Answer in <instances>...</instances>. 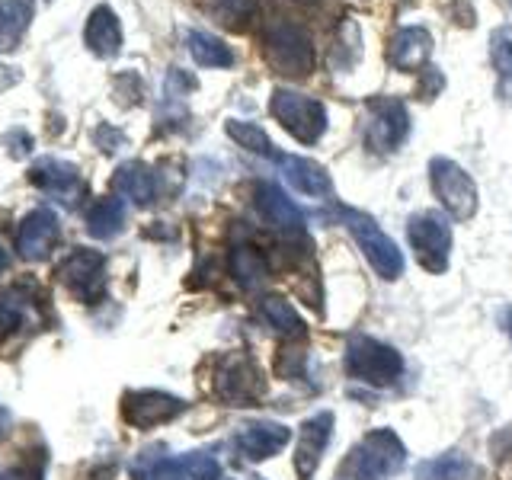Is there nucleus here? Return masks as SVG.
<instances>
[{
    "mask_svg": "<svg viewBox=\"0 0 512 480\" xmlns=\"http://www.w3.org/2000/svg\"><path fill=\"white\" fill-rule=\"evenodd\" d=\"M183 468L189 474V480H228L221 474V464L215 455H208V452H192L183 458Z\"/></svg>",
    "mask_w": 512,
    "mask_h": 480,
    "instance_id": "30",
    "label": "nucleus"
},
{
    "mask_svg": "<svg viewBox=\"0 0 512 480\" xmlns=\"http://www.w3.org/2000/svg\"><path fill=\"white\" fill-rule=\"evenodd\" d=\"M112 189L119 196L132 199L135 205H151L157 199V173L148 164H141V160H128L112 176Z\"/></svg>",
    "mask_w": 512,
    "mask_h": 480,
    "instance_id": "19",
    "label": "nucleus"
},
{
    "mask_svg": "<svg viewBox=\"0 0 512 480\" xmlns=\"http://www.w3.org/2000/svg\"><path fill=\"white\" fill-rule=\"evenodd\" d=\"M407 237L416 253V263L426 272H442L448 269V253H452V228L439 212H420L407 221Z\"/></svg>",
    "mask_w": 512,
    "mask_h": 480,
    "instance_id": "8",
    "label": "nucleus"
},
{
    "mask_svg": "<svg viewBox=\"0 0 512 480\" xmlns=\"http://www.w3.org/2000/svg\"><path fill=\"white\" fill-rule=\"evenodd\" d=\"M282 167H285V180L292 183L301 196H330L333 192V180H330V173L314 164V160L308 157H282Z\"/></svg>",
    "mask_w": 512,
    "mask_h": 480,
    "instance_id": "20",
    "label": "nucleus"
},
{
    "mask_svg": "<svg viewBox=\"0 0 512 480\" xmlns=\"http://www.w3.org/2000/svg\"><path fill=\"white\" fill-rule=\"evenodd\" d=\"M432 55V36L423 26H404L394 32L388 45V61L404 74H420V68Z\"/></svg>",
    "mask_w": 512,
    "mask_h": 480,
    "instance_id": "17",
    "label": "nucleus"
},
{
    "mask_svg": "<svg viewBox=\"0 0 512 480\" xmlns=\"http://www.w3.org/2000/svg\"><path fill=\"white\" fill-rule=\"evenodd\" d=\"M263 52L266 61L276 68L279 74H292L304 77L314 71V39L311 32L292 23V20H272L263 32Z\"/></svg>",
    "mask_w": 512,
    "mask_h": 480,
    "instance_id": "1",
    "label": "nucleus"
},
{
    "mask_svg": "<svg viewBox=\"0 0 512 480\" xmlns=\"http://www.w3.org/2000/svg\"><path fill=\"white\" fill-rule=\"evenodd\" d=\"M490 452L496 455V461H512V426L490 436Z\"/></svg>",
    "mask_w": 512,
    "mask_h": 480,
    "instance_id": "33",
    "label": "nucleus"
},
{
    "mask_svg": "<svg viewBox=\"0 0 512 480\" xmlns=\"http://www.w3.org/2000/svg\"><path fill=\"white\" fill-rule=\"evenodd\" d=\"M186 48H189V55L196 58V64H202V68H231V64H234L231 45H224L218 36H212V32H199V29L189 32Z\"/></svg>",
    "mask_w": 512,
    "mask_h": 480,
    "instance_id": "24",
    "label": "nucleus"
},
{
    "mask_svg": "<svg viewBox=\"0 0 512 480\" xmlns=\"http://www.w3.org/2000/svg\"><path fill=\"white\" fill-rule=\"evenodd\" d=\"M32 23V0H0V52H16Z\"/></svg>",
    "mask_w": 512,
    "mask_h": 480,
    "instance_id": "21",
    "label": "nucleus"
},
{
    "mask_svg": "<svg viewBox=\"0 0 512 480\" xmlns=\"http://www.w3.org/2000/svg\"><path fill=\"white\" fill-rule=\"evenodd\" d=\"M125 228V202L116 196H106L96 202L87 212V231L100 240H112L116 234H122Z\"/></svg>",
    "mask_w": 512,
    "mask_h": 480,
    "instance_id": "23",
    "label": "nucleus"
},
{
    "mask_svg": "<svg viewBox=\"0 0 512 480\" xmlns=\"http://www.w3.org/2000/svg\"><path fill=\"white\" fill-rule=\"evenodd\" d=\"M269 112H272V119L301 144H314L327 132V109H324V103L314 100L308 93H298L288 87L272 90Z\"/></svg>",
    "mask_w": 512,
    "mask_h": 480,
    "instance_id": "4",
    "label": "nucleus"
},
{
    "mask_svg": "<svg viewBox=\"0 0 512 480\" xmlns=\"http://www.w3.org/2000/svg\"><path fill=\"white\" fill-rule=\"evenodd\" d=\"M407 461V448L391 429H372L356 452V480H388Z\"/></svg>",
    "mask_w": 512,
    "mask_h": 480,
    "instance_id": "9",
    "label": "nucleus"
},
{
    "mask_svg": "<svg viewBox=\"0 0 512 480\" xmlns=\"http://www.w3.org/2000/svg\"><path fill=\"white\" fill-rule=\"evenodd\" d=\"M253 480H263V477H253Z\"/></svg>",
    "mask_w": 512,
    "mask_h": 480,
    "instance_id": "40",
    "label": "nucleus"
},
{
    "mask_svg": "<svg viewBox=\"0 0 512 480\" xmlns=\"http://www.w3.org/2000/svg\"><path fill=\"white\" fill-rule=\"evenodd\" d=\"M336 212H340L346 231L356 237L359 250L365 253V260L372 263V269L381 279L404 276V253H400L394 240L378 228V221L372 215H365L359 208H349V205H340Z\"/></svg>",
    "mask_w": 512,
    "mask_h": 480,
    "instance_id": "3",
    "label": "nucleus"
},
{
    "mask_svg": "<svg viewBox=\"0 0 512 480\" xmlns=\"http://www.w3.org/2000/svg\"><path fill=\"white\" fill-rule=\"evenodd\" d=\"M266 260L260 250H253L250 244H237L231 250V276L240 288H256L266 279Z\"/></svg>",
    "mask_w": 512,
    "mask_h": 480,
    "instance_id": "25",
    "label": "nucleus"
},
{
    "mask_svg": "<svg viewBox=\"0 0 512 480\" xmlns=\"http://www.w3.org/2000/svg\"><path fill=\"white\" fill-rule=\"evenodd\" d=\"M256 212H260V218L272 231L285 237H304V215L276 183H263L256 189Z\"/></svg>",
    "mask_w": 512,
    "mask_h": 480,
    "instance_id": "15",
    "label": "nucleus"
},
{
    "mask_svg": "<svg viewBox=\"0 0 512 480\" xmlns=\"http://www.w3.org/2000/svg\"><path fill=\"white\" fill-rule=\"evenodd\" d=\"M503 324H506V333L512 336V311H506V317H503Z\"/></svg>",
    "mask_w": 512,
    "mask_h": 480,
    "instance_id": "38",
    "label": "nucleus"
},
{
    "mask_svg": "<svg viewBox=\"0 0 512 480\" xmlns=\"http://www.w3.org/2000/svg\"><path fill=\"white\" fill-rule=\"evenodd\" d=\"M442 87H445V77L436 68L420 71V96H423V100H432V96H436Z\"/></svg>",
    "mask_w": 512,
    "mask_h": 480,
    "instance_id": "34",
    "label": "nucleus"
},
{
    "mask_svg": "<svg viewBox=\"0 0 512 480\" xmlns=\"http://www.w3.org/2000/svg\"><path fill=\"white\" fill-rule=\"evenodd\" d=\"M58 279L74 298L96 304L106 295V256L100 250H74L58 266Z\"/></svg>",
    "mask_w": 512,
    "mask_h": 480,
    "instance_id": "10",
    "label": "nucleus"
},
{
    "mask_svg": "<svg viewBox=\"0 0 512 480\" xmlns=\"http://www.w3.org/2000/svg\"><path fill=\"white\" fill-rule=\"evenodd\" d=\"M186 410L180 397H173L167 391H128L122 397V416L128 426L135 429H154L176 420Z\"/></svg>",
    "mask_w": 512,
    "mask_h": 480,
    "instance_id": "11",
    "label": "nucleus"
},
{
    "mask_svg": "<svg viewBox=\"0 0 512 480\" xmlns=\"http://www.w3.org/2000/svg\"><path fill=\"white\" fill-rule=\"evenodd\" d=\"M212 13L228 26H244L250 13V0H212Z\"/></svg>",
    "mask_w": 512,
    "mask_h": 480,
    "instance_id": "31",
    "label": "nucleus"
},
{
    "mask_svg": "<svg viewBox=\"0 0 512 480\" xmlns=\"http://www.w3.org/2000/svg\"><path fill=\"white\" fill-rule=\"evenodd\" d=\"M224 132H228L240 148L250 151V154H260V157H272V160H282V154L276 151V144L269 141V135L263 132L260 125L253 122H244V119H228L224 125Z\"/></svg>",
    "mask_w": 512,
    "mask_h": 480,
    "instance_id": "26",
    "label": "nucleus"
},
{
    "mask_svg": "<svg viewBox=\"0 0 512 480\" xmlns=\"http://www.w3.org/2000/svg\"><path fill=\"white\" fill-rule=\"evenodd\" d=\"M61 224L52 208H36L20 221V231H16V250L26 263H42L48 260V253L58 244Z\"/></svg>",
    "mask_w": 512,
    "mask_h": 480,
    "instance_id": "12",
    "label": "nucleus"
},
{
    "mask_svg": "<svg viewBox=\"0 0 512 480\" xmlns=\"http://www.w3.org/2000/svg\"><path fill=\"white\" fill-rule=\"evenodd\" d=\"M330 436H333V413L324 410V413H314L311 420L301 423V432H298V445H295V471L301 480H311L320 458H324L327 445H330Z\"/></svg>",
    "mask_w": 512,
    "mask_h": 480,
    "instance_id": "14",
    "label": "nucleus"
},
{
    "mask_svg": "<svg viewBox=\"0 0 512 480\" xmlns=\"http://www.w3.org/2000/svg\"><path fill=\"white\" fill-rule=\"evenodd\" d=\"M288 436H292V429L282 423H269V420L244 423L234 436V448H237V455H244L247 461H263V458L279 455L288 445Z\"/></svg>",
    "mask_w": 512,
    "mask_h": 480,
    "instance_id": "16",
    "label": "nucleus"
},
{
    "mask_svg": "<svg viewBox=\"0 0 512 480\" xmlns=\"http://www.w3.org/2000/svg\"><path fill=\"white\" fill-rule=\"evenodd\" d=\"M96 141L103 144V151H106V154H112V151H116L119 144H122V132H112L109 125H103V128H96Z\"/></svg>",
    "mask_w": 512,
    "mask_h": 480,
    "instance_id": "36",
    "label": "nucleus"
},
{
    "mask_svg": "<svg viewBox=\"0 0 512 480\" xmlns=\"http://www.w3.org/2000/svg\"><path fill=\"white\" fill-rule=\"evenodd\" d=\"M20 77H23V74L16 71V68H10V64H0V93L20 84Z\"/></svg>",
    "mask_w": 512,
    "mask_h": 480,
    "instance_id": "37",
    "label": "nucleus"
},
{
    "mask_svg": "<svg viewBox=\"0 0 512 480\" xmlns=\"http://www.w3.org/2000/svg\"><path fill=\"white\" fill-rule=\"evenodd\" d=\"M29 180L36 183L45 196H52L61 205H74L80 189H84V180H80V170L68 160L58 157H39L36 164L29 167Z\"/></svg>",
    "mask_w": 512,
    "mask_h": 480,
    "instance_id": "13",
    "label": "nucleus"
},
{
    "mask_svg": "<svg viewBox=\"0 0 512 480\" xmlns=\"http://www.w3.org/2000/svg\"><path fill=\"white\" fill-rule=\"evenodd\" d=\"M279 375L288 381V378H298L301 375V368H304V352L301 349H292V346H285L279 352Z\"/></svg>",
    "mask_w": 512,
    "mask_h": 480,
    "instance_id": "32",
    "label": "nucleus"
},
{
    "mask_svg": "<svg viewBox=\"0 0 512 480\" xmlns=\"http://www.w3.org/2000/svg\"><path fill=\"white\" fill-rule=\"evenodd\" d=\"M346 375L356 378L362 384H372V388H391V384L404 372V359L400 352L388 343H378L372 336H349L346 343Z\"/></svg>",
    "mask_w": 512,
    "mask_h": 480,
    "instance_id": "2",
    "label": "nucleus"
},
{
    "mask_svg": "<svg viewBox=\"0 0 512 480\" xmlns=\"http://www.w3.org/2000/svg\"><path fill=\"white\" fill-rule=\"evenodd\" d=\"M7 266V253H4V247H0V269Z\"/></svg>",
    "mask_w": 512,
    "mask_h": 480,
    "instance_id": "39",
    "label": "nucleus"
},
{
    "mask_svg": "<svg viewBox=\"0 0 512 480\" xmlns=\"http://www.w3.org/2000/svg\"><path fill=\"white\" fill-rule=\"evenodd\" d=\"M260 317H263L266 324H269L272 330H276V333L288 336V340H304V333H308V327H304L301 314L292 308V301H285V298H279V295H266V298L260 301Z\"/></svg>",
    "mask_w": 512,
    "mask_h": 480,
    "instance_id": "22",
    "label": "nucleus"
},
{
    "mask_svg": "<svg viewBox=\"0 0 512 480\" xmlns=\"http://www.w3.org/2000/svg\"><path fill=\"white\" fill-rule=\"evenodd\" d=\"M135 480H189L183 461H173V458H141L135 468H132Z\"/></svg>",
    "mask_w": 512,
    "mask_h": 480,
    "instance_id": "29",
    "label": "nucleus"
},
{
    "mask_svg": "<svg viewBox=\"0 0 512 480\" xmlns=\"http://www.w3.org/2000/svg\"><path fill=\"white\" fill-rule=\"evenodd\" d=\"M468 477H471V461L461 452H445L439 458H429L416 471V480H468Z\"/></svg>",
    "mask_w": 512,
    "mask_h": 480,
    "instance_id": "28",
    "label": "nucleus"
},
{
    "mask_svg": "<svg viewBox=\"0 0 512 480\" xmlns=\"http://www.w3.org/2000/svg\"><path fill=\"white\" fill-rule=\"evenodd\" d=\"M490 61L496 80H500V93L506 100H512V29L509 26H500L490 36Z\"/></svg>",
    "mask_w": 512,
    "mask_h": 480,
    "instance_id": "27",
    "label": "nucleus"
},
{
    "mask_svg": "<svg viewBox=\"0 0 512 480\" xmlns=\"http://www.w3.org/2000/svg\"><path fill=\"white\" fill-rule=\"evenodd\" d=\"M429 183L442 208L458 221H468L477 212V186L468 176V170L458 167L448 157H432L429 160Z\"/></svg>",
    "mask_w": 512,
    "mask_h": 480,
    "instance_id": "6",
    "label": "nucleus"
},
{
    "mask_svg": "<svg viewBox=\"0 0 512 480\" xmlns=\"http://www.w3.org/2000/svg\"><path fill=\"white\" fill-rule=\"evenodd\" d=\"M0 480H42V464H16V468L0 474Z\"/></svg>",
    "mask_w": 512,
    "mask_h": 480,
    "instance_id": "35",
    "label": "nucleus"
},
{
    "mask_svg": "<svg viewBox=\"0 0 512 480\" xmlns=\"http://www.w3.org/2000/svg\"><path fill=\"white\" fill-rule=\"evenodd\" d=\"M266 394V378L247 352H231L215 368V397L228 407H253Z\"/></svg>",
    "mask_w": 512,
    "mask_h": 480,
    "instance_id": "5",
    "label": "nucleus"
},
{
    "mask_svg": "<svg viewBox=\"0 0 512 480\" xmlns=\"http://www.w3.org/2000/svg\"><path fill=\"white\" fill-rule=\"evenodd\" d=\"M84 42L96 58H116L122 52V26L112 7H96L87 20Z\"/></svg>",
    "mask_w": 512,
    "mask_h": 480,
    "instance_id": "18",
    "label": "nucleus"
},
{
    "mask_svg": "<svg viewBox=\"0 0 512 480\" xmlns=\"http://www.w3.org/2000/svg\"><path fill=\"white\" fill-rule=\"evenodd\" d=\"M410 135V112L407 106L394 100V96H375L365 106V144L372 151L384 154L394 151L404 144V138Z\"/></svg>",
    "mask_w": 512,
    "mask_h": 480,
    "instance_id": "7",
    "label": "nucleus"
}]
</instances>
